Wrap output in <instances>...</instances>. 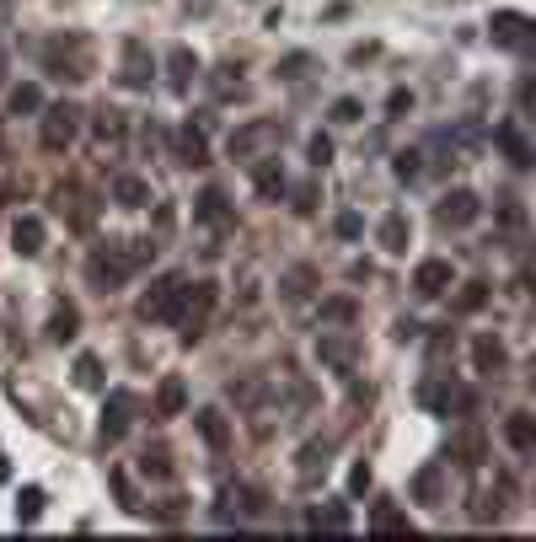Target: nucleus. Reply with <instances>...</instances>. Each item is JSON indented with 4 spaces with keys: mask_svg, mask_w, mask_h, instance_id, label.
Instances as JSON below:
<instances>
[{
    "mask_svg": "<svg viewBox=\"0 0 536 542\" xmlns=\"http://www.w3.org/2000/svg\"><path fill=\"white\" fill-rule=\"evenodd\" d=\"M355 317H359L355 296H333V301H322V322H344V328H349Z\"/></svg>",
    "mask_w": 536,
    "mask_h": 542,
    "instance_id": "e433bc0d",
    "label": "nucleus"
},
{
    "mask_svg": "<svg viewBox=\"0 0 536 542\" xmlns=\"http://www.w3.org/2000/svg\"><path fill=\"white\" fill-rule=\"evenodd\" d=\"M333 232H338L344 241H359V237H365V215H355V210H344V215L333 221Z\"/></svg>",
    "mask_w": 536,
    "mask_h": 542,
    "instance_id": "a18cd8bd",
    "label": "nucleus"
},
{
    "mask_svg": "<svg viewBox=\"0 0 536 542\" xmlns=\"http://www.w3.org/2000/svg\"><path fill=\"white\" fill-rule=\"evenodd\" d=\"M215 301H220V285H215V280L182 285V306H178V322H172L182 333V344H199V339H204V322H210Z\"/></svg>",
    "mask_w": 536,
    "mask_h": 542,
    "instance_id": "7ed1b4c3",
    "label": "nucleus"
},
{
    "mask_svg": "<svg viewBox=\"0 0 536 542\" xmlns=\"http://www.w3.org/2000/svg\"><path fill=\"white\" fill-rule=\"evenodd\" d=\"M311 64H317L311 54H285V60H279V81H300Z\"/></svg>",
    "mask_w": 536,
    "mask_h": 542,
    "instance_id": "8fccbe9b",
    "label": "nucleus"
},
{
    "mask_svg": "<svg viewBox=\"0 0 536 542\" xmlns=\"http://www.w3.org/2000/svg\"><path fill=\"white\" fill-rule=\"evenodd\" d=\"M75 333H81V311H75V301H60L54 317H49V339H54V344H70Z\"/></svg>",
    "mask_w": 536,
    "mask_h": 542,
    "instance_id": "2f4dec72",
    "label": "nucleus"
},
{
    "mask_svg": "<svg viewBox=\"0 0 536 542\" xmlns=\"http://www.w3.org/2000/svg\"><path fill=\"white\" fill-rule=\"evenodd\" d=\"M370 532H381V537H408L414 521H408L397 505H375V510H370Z\"/></svg>",
    "mask_w": 536,
    "mask_h": 542,
    "instance_id": "a878e982",
    "label": "nucleus"
},
{
    "mask_svg": "<svg viewBox=\"0 0 536 542\" xmlns=\"http://www.w3.org/2000/svg\"><path fill=\"white\" fill-rule=\"evenodd\" d=\"M473 360H477V370H482V376H493V370H504V344L482 333V339H477V344H473Z\"/></svg>",
    "mask_w": 536,
    "mask_h": 542,
    "instance_id": "f704fd0d",
    "label": "nucleus"
},
{
    "mask_svg": "<svg viewBox=\"0 0 536 542\" xmlns=\"http://www.w3.org/2000/svg\"><path fill=\"white\" fill-rule=\"evenodd\" d=\"M317 360L333 365L338 376H349L355 360H359V339L355 333H322V339H317Z\"/></svg>",
    "mask_w": 536,
    "mask_h": 542,
    "instance_id": "9b49d317",
    "label": "nucleus"
},
{
    "mask_svg": "<svg viewBox=\"0 0 536 542\" xmlns=\"http://www.w3.org/2000/svg\"><path fill=\"white\" fill-rule=\"evenodd\" d=\"M375 241H381L386 252H408V241H414V226H408V215H403V210H392V215L381 221Z\"/></svg>",
    "mask_w": 536,
    "mask_h": 542,
    "instance_id": "393cba45",
    "label": "nucleus"
},
{
    "mask_svg": "<svg viewBox=\"0 0 536 542\" xmlns=\"http://www.w3.org/2000/svg\"><path fill=\"white\" fill-rule=\"evenodd\" d=\"M488 33H493V44L510 49V54H531L536 49V22L526 16V11H493Z\"/></svg>",
    "mask_w": 536,
    "mask_h": 542,
    "instance_id": "20e7f679",
    "label": "nucleus"
},
{
    "mask_svg": "<svg viewBox=\"0 0 536 542\" xmlns=\"http://www.w3.org/2000/svg\"><path fill=\"white\" fill-rule=\"evenodd\" d=\"M134 414H140V398L129 387H113L108 403H102V440H123V429L134 424Z\"/></svg>",
    "mask_w": 536,
    "mask_h": 542,
    "instance_id": "1a4fd4ad",
    "label": "nucleus"
},
{
    "mask_svg": "<svg viewBox=\"0 0 536 542\" xmlns=\"http://www.w3.org/2000/svg\"><path fill=\"white\" fill-rule=\"evenodd\" d=\"M451 457H456L462 473H473L477 462H482V429H462V435L451 440Z\"/></svg>",
    "mask_w": 536,
    "mask_h": 542,
    "instance_id": "c756f323",
    "label": "nucleus"
},
{
    "mask_svg": "<svg viewBox=\"0 0 536 542\" xmlns=\"http://www.w3.org/2000/svg\"><path fill=\"white\" fill-rule=\"evenodd\" d=\"M418 403L434 409V414H473L477 392L473 387H456L451 376H440V381H424V387H418Z\"/></svg>",
    "mask_w": 536,
    "mask_h": 542,
    "instance_id": "423d86ee",
    "label": "nucleus"
},
{
    "mask_svg": "<svg viewBox=\"0 0 536 542\" xmlns=\"http://www.w3.org/2000/svg\"><path fill=\"white\" fill-rule=\"evenodd\" d=\"M44 64H49V75H60V81H86V75H92V44H86L81 33H54V38L44 44Z\"/></svg>",
    "mask_w": 536,
    "mask_h": 542,
    "instance_id": "f03ea898",
    "label": "nucleus"
},
{
    "mask_svg": "<svg viewBox=\"0 0 536 542\" xmlns=\"http://www.w3.org/2000/svg\"><path fill=\"white\" fill-rule=\"evenodd\" d=\"M451 280H456V274H451V263H445V258H424V263L414 269V296L434 301V296H445V291H451Z\"/></svg>",
    "mask_w": 536,
    "mask_h": 542,
    "instance_id": "4468645a",
    "label": "nucleus"
},
{
    "mask_svg": "<svg viewBox=\"0 0 536 542\" xmlns=\"http://www.w3.org/2000/svg\"><path fill=\"white\" fill-rule=\"evenodd\" d=\"M311 285H317V269H311V263H300V269H290V274L279 280L285 301H306V296H311Z\"/></svg>",
    "mask_w": 536,
    "mask_h": 542,
    "instance_id": "72a5a7b5",
    "label": "nucleus"
},
{
    "mask_svg": "<svg viewBox=\"0 0 536 542\" xmlns=\"http://www.w3.org/2000/svg\"><path fill=\"white\" fill-rule=\"evenodd\" d=\"M193 221H199V226H210V232H226V226L237 221V210L226 204V193H220V188H204V193L193 199Z\"/></svg>",
    "mask_w": 536,
    "mask_h": 542,
    "instance_id": "2eb2a0df",
    "label": "nucleus"
},
{
    "mask_svg": "<svg viewBox=\"0 0 536 542\" xmlns=\"http://www.w3.org/2000/svg\"><path fill=\"white\" fill-rule=\"evenodd\" d=\"M54 210H60L75 232H92V226H97V199H92L86 188H75V182H60V188H54Z\"/></svg>",
    "mask_w": 536,
    "mask_h": 542,
    "instance_id": "6e6552de",
    "label": "nucleus"
},
{
    "mask_svg": "<svg viewBox=\"0 0 536 542\" xmlns=\"http://www.w3.org/2000/svg\"><path fill=\"white\" fill-rule=\"evenodd\" d=\"M140 473H145V478H172V473H178V462H172V451H167V446H151V451L140 457Z\"/></svg>",
    "mask_w": 536,
    "mask_h": 542,
    "instance_id": "c9c22d12",
    "label": "nucleus"
},
{
    "mask_svg": "<svg viewBox=\"0 0 536 542\" xmlns=\"http://www.w3.org/2000/svg\"><path fill=\"white\" fill-rule=\"evenodd\" d=\"M156 258V241H119V247H97L92 258H86V280L97 285V291H119L123 280L134 274V269H145Z\"/></svg>",
    "mask_w": 536,
    "mask_h": 542,
    "instance_id": "f257e3e1",
    "label": "nucleus"
},
{
    "mask_svg": "<svg viewBox=\"0 0 536 542\" xmlns=\"http://www.w3.org/2000/svg\"><path fill=\"white\" fill-rule=\"evenodd\" d=\"M108 483H113V494L123 499V510H134V516L145 510V505H140V494H134V483H129V473H119V468H113V473H108Z\"/></svg>",
    "mask_w": 536,
    "mask_h": 542,
    "instance_id": "37998d69",
    "label": "nucleus"
},
{
    "mask_svg": "<svg viewBox=\"0 0 536 542\" xmlns=\"http://www.w3.org/2000/svg\"><path fill=\"white\" fill-rule=\"evenodd\" d=\"M44 505H49V494H44L38 483H27V488L16 494V521H22V527H33V521L44 516Z\"/></svg>",
    "mask_w": 536,
    "mask_h": 542,
    "instance_id": "473e14b6",
    "label": "nucleus"
},
{
    "mask_svg": "<svg viewBox=\"0 0 536 542\" xmlns=\"http://www.w3.org/2000/svg\"><path fill=\"white\" fill-rule=\"evenodd\" d=\"M75 129H81V108H70V103L49 108V119H44V145H49V151H64V145L75 140Z\"/></svg>",
    "mask_w": 536,
    "mask_h": 542,
    "instance_id": "dca6fc26",
    "label": "nucleus"
},
{
    "mask_svg": "<svg viewBox=\"0 0 536 542\" xmlns=\"http://www.w3.org/2000/svg\"><path fill=\"white\" fill-rule=\"evenodd\" d=\"M193 424H199V435H204V446H210V451H226V446H231V424H226L220 409H199Z\"/></svg>",
    "mask_w": 536,
    "mask_h": 542,
    "instance_id": "412c9836",
    "label": "nucleus"
},
{
    "mask_svg": "<svg viewBox=\"0 0 536 542\" xmlns=\"http://www.w3.org/2000/svg\"><path fill=\"white\" fill-rule=\"evenodd\" d=\"M327 119H333V123H359V119H365V108H359V97H338Z\"/></svg>",
    "mask_w": 536,
    "mask_h": 542,
    "instance_id": "49530a36",
    "label": "nucleus"
},
{
    "mask_svg": "<svg viewBox=\"0 0 536 542\" xmlns=\"http://www.w3.org/2000/svg\"><path fill=\"white\" fill-rule=\"evenodd\" d=\"M11 241H16V252H22V258H38V252H44V241H49V232H44V221H38V215H22V221L11 226Z\"/></svg>",
    "mask_w": 536,
    "mask_h": 542,
    "instance_id": "4be33fe9",
    "label": "nucleus"
},
{
    "mask_svg": "<svg viewBox=\"0 0 536 542\" xmlns=\"http://www.w3.org/2000/svg\"><path fill=\"white\" fill-rule=\"evenodd\" d=\"M75 387H86V392L102 387V360H97V355H81V360H75Z\"/></svg>",
    "mask_w": 536,
    "mask_h": 542,
    "instance_id": "58836bf2",
    "label": "nucleus"
},
{
    "mask_svg": "<svg viewBox=\"0 0 536 542\" xmlns=\"http://www.w3.org/2000/svg\"><path fill=\"white\" fill-rule=\"evenodd\" d=\"M113 199H119L123 210H140V204H151V182L123 172V178H113Z\"/></svg>",
    "mask_w": 536,
    "mask_h": 542,
    "instance_id": "7c9ffc66",
    "label": "nucleus"
},
{
    "mask_svg": "<svg viewBox=\"0 0 536 542\" xmlns=\"http://www.w3.org/2000/svg\"><path fill=\"white\" fill-rule=\"evenodd\" d=\"M327 457H333V440H306V446H300V483H306V488H311V483L322 478V473H327Z\"/></svg>",
    "mask_w": 536,
    "mask_h": 542,
    "instance_id": "aec40b11",
    "label": "nucleus"
},
{
    "mask_svg": "<svg viewBox=\"0 0 536 542\" xmlns=\"http://www.w3.org/2000/svg\"><path fill=\"white\" fill-rule=\"evenodd\" d=\"M477 215H482V199H477L473 188H451V193L440 199V210H434V221H440V226H451V232L473 226Z\"/></svg>",
    "mask_w": 536,
    "mask_h": 542,
    "instance_id": "9d476101",
    "label": "nucleus"
},
{
    "mask_svg": "<svg viewBox=\"0 0 536 542\" xmlns=\"http://www.w3.org/2000/svg\"><path fill=\"white\" fill-rule=\"evenodd\" d=\"M488 301V285L473 280V285H462V296H456V311H477V306Z\"/></svg>",
    "mask_w": 536,
    "mask_h": 542,
    "instance_id": "09e8293b",
    "label": "nucleus"
},
{
    "mask_svg": "<svg viewBox=\"0 0 536 542\" xmlns=\"http://www.w3.org/2000/svg\"><path fill=\"white\" fill-rule=\"evenodd\" d=\"M499 226H504V232H526V226H531L526 204H521V199H504V204H499Z\"/></svg>",
    "mask_w": 536,
    "mask_h": 542,
    "instance_id": "a19ab883",
    "label": "nucleus"
},
{
    "mask_svg": "<svg viewBox=\"0 0 536 542\" xmlns=\"http://www.w3.org/2000/svg\"><path fill=\"white\" fill-rule=\"evenodd\" d=\"M0 81H5V49H0Z\"/></svg>",
    "mask_w": 536,
    "mask_h": 542,
    "instance_id": "13d9d810",
    "label": "nucleus"
},
{
    "mask_svg": "<svg viewBox=\"0 0 536 542\" xmlns=\"http://www.w3.org/2000/svg\"><path fill=\"white\" fill-rule=\"evenodd\" d=\"M268 398V387L258 381V376H247V381H231V403H241V409H258Z\"/></svg>",
    "mask_w": 536,
    "mask_h": 542,
    "instance_id": "4c0bfd02",
    "label": "nucleus"
},
{
    "mask_svg": "<svg viewBox=\"0 0 536 542\" xmlns=\"http://www.w3.org/2000/svg\"><path fill=\"white\" fill-rule=\"evenodd\" d=\"M306 156H311V167L322 172V167L333 162V140H327V134H311V140H306Z\"/></svg>",
    "mask_w": 536,
    "mask_h": 542,
    "instance_id": "c03bdc74",
    "label": "nucleus"
},
{
    "mask_svg": "<svg viewBox=\"0 0 536 542\" xmlns=\"http://www.w3.org/2000/svg\"><path fill=\"white\" fill-rule=\"evenodd\" d=\"M5 478H11V468H5V457H0V483H5Z\"/></svg>",
    "mask_w": 536,
    "mask_h": 542,
    "instance_id": "4d7b16f0",
    "label": "nucleus"
},
{
    "mask_svg": "<svg viewBox=\"0 0 536 542\" xmlns=\"http://www.w3.org/2000/svg\"><path fill=\"white\" fill-rule=\"evenodd\" d=\"M44 108V92L33 86V81H22L16 92H11V113H38Z\"/></svg>",
    "mask_w": 536,
    "mask_h": 542,
    "instance_id": "ea45409f",
    "label": "nucleus"
},
{
    "mask_svg": "<svg viewBox=\"0 0 536 542\" xmlns=\"http://www.w3.org/2000/svg\"><path fill=\"white\" fill-rule=\"evenodd\" d=\"M172 156H178L182 167H210V140H204V129L182 123L178 134H172Z\"/></svg>",
    "mask_w": 536,
    "mask_h": 542,
    "instance_id": "f3484780",
    "label": "nucleus"
},
{
    "mask_svg": "<svg viewBox=\"0 0 536 542\" xmlns=\"http://www.w3.org/2000/svg\"><path fill=\"white\" fill-rule=\"evenodd\" d=\"M182 403H188V387H182V376H167V381L156 387V419H178Z\"/></svg>",
    "mask_w": 536,
    "mask_h": 542,
    "instance_id": "bb28decb",
    "label": "nucleus"
},
{
    "mask_svg": "<svg viewBox=\"0 0 536 542\" xmlns=\"http://www.w3.org/2000/svg\"><path fill=\"white\" fill-rule=\"evenodd\" d=\"M172 226H178V210H172V204H161V210H156V232H172Z\"/></svg>",
    "mask_w": 536,
    "mask_h": 542,
    "instance_id": "6e6d98bb",
    "label": "nucleus"
},
{
    "mask_svg": "<svg viewBox=\"0 0 536 542\" xmlns=\"http://www.w3.org/2000/svg\"><path fill=\"white\" fill-rule=\"evenodd\" d=\"M252 182H258L263 199H279V193H285V167H279L274 156H252Z\"/></svg>",
    "mask_w": 536,
    "mask_h": 542,
    "instance_id": "b1692460",
    "label": "nucleus"
},
{
    "mask_svg": "<svg viewBox=\"0 0 536 542\" xmlns=\"http://www.w3.org/2000/svg\"><path fill=\"white\" fill-rule=\"evenodd\" d=\"M151 75H156V60H151V49H145L140 38H129V44H123L119 81H123V86H134V92H145V86H151Z\"/></svg>",
    "mask_w": 536,
    "mask_h": 542,
    "instance_id": "f8f14e48",
    "label": "nucleus"
},
{
    "mask_svg": "<svg viewBox=\"0 0 536 542\" xmlns=\"http://www.w3.org/2000/svg\"><path fill=\"white\" fill-rule=\"evenodd\" d=\"M193 75H199V54H193V49H172V54H167V81H172V92H188Z\"/></svg>",
    "mask_w": 536,
    "mask_h": 542,
    "instance_id": "cd10ccee",
    "label": "nucleus"
},
{
    "mask_svg": "<svg viewBox=\"0 0 536 542\" xmlns=\"http://www.w3.org/2000/svg\"><path fill=\"white\" fill-rule=\"evenodd\" d=\"M504 494H510V483H499L493 494H477V521H499L504 516Z\"/></svg>",
    "mask_w": 536,
    "mask_h": 542,
    "instance_id": "79ce46f5",
    "label": "nucleus"
},
{
    "mask_svg": "<svg viewBox=\"0 0 536 542\" xmlns=\"http://www.w3.org/2000/svg\"><path fill=\"white\" fill-rule=\"evenodd\" d=\"M418 162H424L418 151H397V178H403V182H414V178H418Z\"/></svg>",
    "mask_w": 536,
    "mask_h": 542,
    "instance_id": "3c124183",
    "label": "nucleus"
},
{
    "mask_svg": "<svg viewBox=\"0 0 536 542\" xmlns=\"http://www.w3.org/2000/svg\"><path fill=\"white\" fill-rule=\"evenodd\" d=\"M504 440H510L521 457H531V451H536V419L526 414V409H515V414L504 419Z\"/></svg>",
    "mask_w": 536,
    "mask_h": 542,
    "instance_id": "5701e85b",
    "label": "nucleus"
},
{
    "mask_svg": "<svg viewBox=\"0 0 536 542\" xmlns=\"http://www.w3.org/2000/svg\"><path fill=\"white\" fill-rule=\"evenodd\" d=\"M220 505H226V510H220V521H247V516H263V510H268V494L241 483V488H231Z\"/></svg>",
    "mask_w": 536,
    "mask_h": 542,
    "instance_id": "a211bd4d",
    "label": "nucleus"
},
{
    "mask_svg": "<svg viewBox=\"0 0 536 542\" xmlns=\"http://www.w3.org/2000/svg\"><path fill=\"white\" fill-rule=\"evenodd\" d=\"M445 478H451V462H429L414 473V499L418 505H440L445 499Z\"/></svg>",
    "mask_w": 536,
    "mask_h": 542,
    "instance_id": "6ab92c4d",
    "label": "nucleus"
},
{
    "mask_svg": "<svg viewBox=\"0 0 536 542\" xmlns=\"http://www.w3.org/2000/svg\"><path fill=\"white\" fill-rule=\"evenodd\" d=\"M97 134H102V140H123V113L119 108H102V113H97Z\"/></svg>",
    "mask_w": 536,
    "mask_h": 542,
    "instance_id": "de8ad7c7",
    "label": "nucleus"
},
{
    "mask_svg": "<svg viewBox=\"0 0 536 542\" xmlns=\"http://www.w3.org/2000/svg\"><path fill=\"white\" fill-rule=\"evenodd\" d=\"M279 140H285V123L279 119H252L226 140V151H231V162H252L263 145H279Z\"/></svg>",
    "mask_w": 536,
    "mask_h": 542,
    "instance_id": "0eeeda50",
    "label": "nucleus"
},
{
    "mask_svg": "<svg viewBox=\"0 0 536 542\" xmlns=\"http://www.w3.org/2000/svg\"><path fill=\"white\" fill-rule=\"evenodd\" d=\"M306 521H311V527H327V532H349V527H355V516H349V505H344V499H327V505H317Z\"/></svg>",
    "mask_w": 536,
    "mask_h": 542,
    "instance_id": "c85d7f7f",
    "label": "nucleus"
},
{
    "mask_svg": "<svg viewBox=\"0 0 536 542\" xmlns=\"http://www.w3.org/2000/svg\"><path fill=\"white\" fill-rule=\"evenodd\" d=\"M296 210H300V215H311V210H317V182H300V188H296Z\"/></svg>",
    "mask_w": 536,
    "mask_h": 542,
    "instance_id": "603ef678",
    "label": "nucleus"
},
{
    "mask_svg": "<svg viewBox=\"0 0 536 542\" xmlns=\"http://www.w3.org/2000/svg\"><path fill=\"white\" fill-rule=\"evenodd\" d=\"M408 108H414V92H392V97H386V113H392V119L408 113Z\"/></svg>",
    "mask_w": 536,
    "mask_h": 542,
    "instance_id": "864d4df0",
    "label": "nucleus"
},
{
    "mask_svg": "<svg viewBox=\"0 0 536 542\" xmlns=\"http://www.w3.org/2000/svg\"><path fill=\"white\" fill-rule=\"evenodd\" d=\"M365 488H370V468L355 462V473H349V494H365Z\"/></svg>",
    "mask_w": 536,
    "mask_h": 542,
    "instance_id": "5fc2aeb1",
    "label": "nucleus"
},
{
    "mask_svg": "<svg viewBox=\"0 0 536 542\" xmlns=\"http://www.w3.org/2000/svg\"><path fill=\"white\" fill-rule=\"evenodd\" d=\"M182 274H161L145 296H140V317L145 322H178V306H182Z\"/></svg>",
    "mask_w": 536,
    "mask_h": 542,
    "instance_id": "39448f33",
    "label": "nucleus"
},
{
    "mask_svg": "<svg viewBox=\"0 0 536 542\" xmlns=\"http://www.w3.org/2000/svg\"><path fill=\"white\" fill-rule=\"evenodd\" d=\"M493 145L510 156V167H521V172H526V167H536V151H531V140L521 134V119L499 123V129H493Z\"/></svg>",
    "mask_w": 536,
    "mask_h": 542,
    "instance_id": "ddd939ff",
    "label": "nucleus"
}]
</instances>
